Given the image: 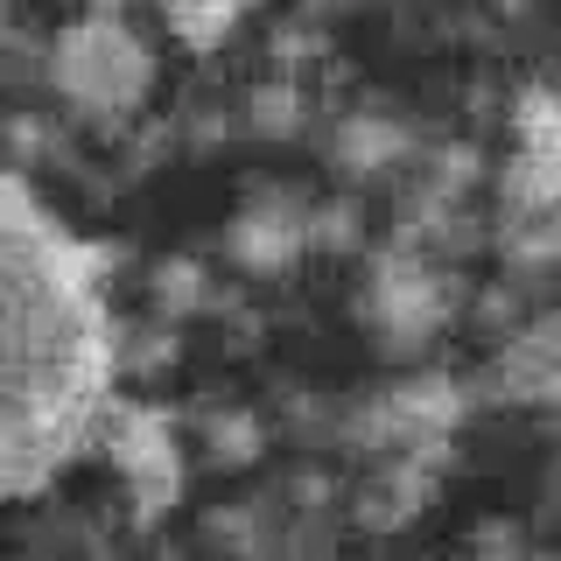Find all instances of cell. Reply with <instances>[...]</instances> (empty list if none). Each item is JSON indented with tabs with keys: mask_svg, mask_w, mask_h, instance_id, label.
Listing matches in <instances>:
<instances>
[{
	"mask_svg": "<svg viewBox=\"0 0 561 561\" xmlns=\"http://www.w3.org/2000/svg\"><path fill=\"white\" fill-rule=\"evenodd\" d=\"M113 463H119V478H127L134 505H140L148 519H154V513H169L175 491H183V449H175L169 421H162V414H148V408H134L127 421H119V435H113Z\"/></svg>",
	"mask_w": 561,
	"mask_h": 561,
	"instance_id": "cell-1",
	"label": "cell"
},
{
	"mask_svg": "<svg viewBox=\"0 0 561 561\" xmlns=\"http://www.w3.org/2000/svg\"><path fill=\"white\" fill-rule=\"evenodd\" d=\"M134 78H140V57H134V43L119 28H84V35L64 43V84L78 99L113 105V99L134 92Z\"/></svg>",
	"mask_w": 561,
	"mask_h": 561,
	"instance_id": "cell-2",
	"label": "cell"
},
{
	"mask_svg": "<svg viewBox=\"0 0 561 561\" xmlns=\"http://www.w3.org/2000/svg\"><path fill=\"white\" fill-rule=\"evenodd\" d=\"M443 316V295H435L428 274L414 267H386L379 288H373V323L386 330V344H421Z\"/></svg>",
	"mask_w": 561,
	"mask_h": 561,
	"instance_id": "cell-3",
	"label": "cell"
},
{
	"mask_svg": "<svg viewBox=\"0 0 561 561\" xmlns=\"http://www.w3.org/2000/svg\"><path fill=\"white\" fill-rule=\"evenodd\" d=\"M421 505H428V470H421V456H393V463L358 491V526L393 534V526H408Z\"/></svg>",
	"mask_w": 561,
	"mask_h": 561,
	"instance_id": "cell-4",
	"label": "cell"
},
{
	"mask_svg": "<svg viewBox=\"0 0 561 561\" xmlns=\"http://www.w3.org/2000/svg\"><path fill=\"white\" fill-rule=\"evenodd\" d=\"M295 245H302V232H295L288 218H239V232H232V253H239V267H260V274H274V267H288L295 260Z\"/></svg>",
	"mask_w": 561,
	"mask_h": 561,
	"instance_id": "cell-5",
	"label": "cell"
},
{
	"mask_svg": "<svg viewBox=\"0 0 561 561\" xmlns=\"http://www.w3.org/2000/svg\"><path fill=\"white\" fill-rule=\"evenodd\" d=\"M253 449H260V421L253 414H218L210 421V456H218V463H253Z\"/></svg>",
	"mask_w": 561,
	"mask_h": 561,
	"instance_id": "cell-6",
	"label": "cell"
},
{
	"mask_svg": "<svg viewBox=\"0 0 561 561\" xmlns=\"http://www.w3.org/2000/svg\"><path fill=\"white\" fill-rule=\"evenodd\" d=\"M162 302L169 309H190V302H197V267H169L162 274Z\"/></svg>",
	"mask_w": 561,
	"mask_h": 561,
	"instance_id": "cell-7",
	"label": "cell"
}]
</instances>
